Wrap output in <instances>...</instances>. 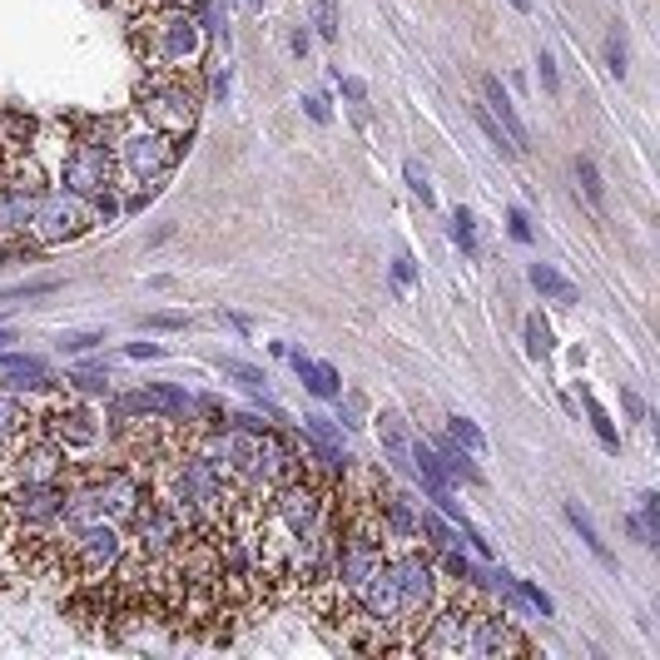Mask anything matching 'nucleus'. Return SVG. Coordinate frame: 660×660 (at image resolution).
Returning a JSON list of instances; mask_svg holds the SVG:
<instances>
[{
  "instance_id": "nucleus-1",
  "label": "nucleus",
  "mask_w": 660,
  "mask_h": 660,
  "mask_svg": "<svg viewBox=\"0 0 660 660\" xmlns=\"http://www.w3.org/2000/svg\"><path fill=\"white\" fill-rule=\"evenodd\" d=\"M134 55L144 70H174L189 75L209 60V35L199 25V10H139L130 25Z\"/></svg>"
},
{
  "instance_id": "nucleus-2",
  "label": "nucleus",
  "mask_w": 660,
  "mask_h": 660,
  "mask_svg": "<svg viewBox=\"0 0 660 660\" xmlns=\"http://www.w3.org/2000/svg\"><path fill=\"white\" fill-rule=\"evenodd\" d=\"M50 184H60L65 194L100 204L105 194L120 189V169H115V125H90L75 134L60 154V164H50Z\"/></svg>"
},
{
  "instance_id": "nucleus-3",
  "label": "nucleus",
  "mask_w": 660,
  "mask_h": 660,
  "mask_svg": "<svg viewBox=\"0 0 660 660\" xmlns=\"http://www.w3.org/2000/svg\"><path fill=\"white\" fill-rule=\"evenodd\" d=\"M134 100H139L134 110H139L144 125H154L159 134H169L174 144L189 149L194 125H199V110H204V90H199L194 80H184V75H174V70H144Z\"/></svg>"
},
{
  "instance_id": "nucleus-4",
  "label": "nucleus",
  "mask_w": 660,
  "mask_h": 660,
  "mask_svg": "<svg viewBox=\"0 0 660 660\" xmlns=\"http://www.w3.org/2000/svg\"><path fill=\"white\" fill-rule=\"evenodd\" d=\"M397 571V641L402 651H412V636L432 621V611L447 601V586H442V571L432 556H422V546H402L393 556Z\"/></svg>"
},
{
  "instance_id": "nucleus-5",
  "label": "nucleus",
  "mask_w": 660,
  "mask_h": 660,
  "mask_svg": "<svg viewBox=\"0 0 660 660\" xmlns=\"http://www.w3.org/2000/svg\"><path fill=\"white\" fill-rule=\"evenodd\" d=\"M184 144H174L169 134H159L144 120H130V125H115V169L125 184H139V189H159V179H169V169L179 164Z\"/></svg>"
},
{
  "instance_id": "nucleus-6",
  "label": "nucleus",
  "mask_w": 660,
  "mask_h": 660,
  "mask_svg": "<svg viewBox=\"0 0 660 660\" xmlns=\"http://www.w3.org/2000/svg\"><path fill=\"white\" fill-rule=\"evenodd\" d=\"M100 219H95V204H85V199H75V194H65L60 184H45L40 189V199H35V214H30V229H25V239L45 254V249H65V244H80L90 229H95Z\"/></svg>"
},
{
  "instance_id": "nucleus-7",
  "label": "nucleus",
  "mask_w": 660,
  "mask_h": 660,
  "mask_svg": "<svg viewBox=\"0 0 660 660\" xmlns=\"http://www.w3.org/2000/svg\"><path fill=\"white\" fill-rule=\"evenodd\" d=\"M130 541L120 522H90L80 531H65V571L80 581V586H95V581H110L115 566L125 561Z\"/></svg>"
},
{
  "instance_id": "nucleus-8",
  "label": "nucleus",
  "mask_w": 660,
  "mask_h": 660,
  "mask_svg": "<svg viewBox=\"0 0 660 660\" xmlns=\"http://www.w3.org/2000/svg\"><path fill=\"white\" fill-rule=\"evenodd\" d=\"M40 432L45 437H55L70 457L75 452H95L105 437H110V427H105V412L90 402V397H65V402H55V407H45L40 412Z\"/></svg>"
},
{
  "instance_id": "nucleus-9",
  "label": "nucleus",
  "mask_w": 660,
  "mask_h": 660,
  "mask_svg": "<svg viewBox=\"0 0 660 660\" xmlns=\"http://www.w3.org/2000/svg\"><path fill=\"white\" fill-rule=\"evenodd\" d=\"M467 656H482V660L531 656V641L517 631V621H507L502 611L477 606V616H472V651H467Z\"/></svg>"
},
{
  "instance_id": "nucleus-10",
  "label": "nucleus",
  "mask_w": 660,
  "mask_h": 660,
  "mask_svg": "<svg viewBox=\"0 0 660 660\" xmlns=\"http://www.w3.org/2000/svg\"><path fill=\"white\" fill-rule=\"evenodd\" d=\"M477 90H482L487 115H492V120L507 130V139L517 144V154H527V149H531V130H527V120L517 115V100L502 90V80H497V75H482V80H477Z\"/></svg>"
},
{
  "instance_id": "nucleus-11",
  "label": "nucleus",
  "mask_w": 660,
  "mask_h": 660,
  "mask_svg": "<svg viewBox=\"0 0 660 660\" xmlns=\"http://www.w3.org/2000/svg\"><path fill=\"white\" fill-rule=\"evenodd\" d=\"M432 442V452H437V462H442V472L452 477V487L462 482V487H487V472L477 467V452H467L457 437H447V432H437V437H427Z\"/></svg>"
},
{
  "instance_id": "nucleus-12",
  "label": "nucleus",
  "mask_w": 660,
  "mask_h": 660,
  "mask_svg": "<svg viewBox=\"0 0 660 660\" xmlns=\"http://www.w3.org/2000/svg\"><path fill=\"white\" fill-rule=\"evenodd\" d=\"M35 432H40V407L30 397L0 388V447H10L20 437H35Z\"/></svg>"
},
{
  "instance_id": "nucleus-13",
  "label": "nucleus",
  "mask_w": 660,
  "mask_h": 660,
  "mask_svg": "<svg viewBox=\"0 0 660 660\" xmlns=\"http://www.w3.org/2000/svg\"><path fill=\"white\" fill-rule=\"evenodd\" d=\"M288 363H293L298 383L318 397V402H333V397H343V373H338L333 363H318V358H308V353H298V348H288Z\"/></svg>"
},
{
  "instance_id": "nucleus-14",
  "label": "nucleus",
  "mask_w": 660,
  "mask_h": 660,
  "mask_svg": "<svg viewBox=\"0 0 660 660\" xmlns=\"http://www.w3.org/2000/svg\"><path fill=\"white\" fill-rule=\"evenodd\" d=\"M378 437H383V452H388V462H393V472H402V477H412V462H407V447H412V437L417 432H407V422H402V412L397 407H383L378 417Z\"/></svg>"
},
{
  "instance_id": "nucleus-15",
  "label": "nucleus",
  "mask_w": 660,
  "mask_h": 660,
  "mask_svg": "<svg viewBox=\"0 0 660 660\" xmlns=\"http://www.w3.org/2000/svg\"><path fill=\"white\" fill-rule=\"evenodd\" d=\"M110 363L105 358H95V363H75V368H65V378H60V388L75 397H90V402H105L110 397Z\"/></svg>"
},
{
  "instance_id": "nucleus-16",
  "label": "nucleus",
  "mask_w": 660,
  "mask_h": 660,
  "mask_svg": "<svg viewBox=\"0 0 660 660\" xmlns=\"http://www.w3.org/2000/svg\"><path fill=\"white\" fill-rule=\"evenodd\" d=\"M561 512H566V522H571V531L586 541V551L606 566V571H616V556H611V546L601 541V531H596V522H591V512L581 507V502H561Z\"/></svg>"
},
{
  "instance_id": "nucleus-17",
  "label": "nucleus",
  "mask_w": 660,
  "mask_h": 660,
  "mask_svg": "<svg viewBox=\"0 0 660 660\" xmlns=\"http://www.w3.org/2000/svg\"><path fill=\"white\" fill-rule=\"evenodd\" d=\"M531 288L541 293V298H551V303H561V308H571V303H581V293H576V283L571 278H561L551 264H531L527 268Z\"/></svg>"
},
{
  "instance_id": "nucleus-18",
  "label": "nucleus",
  "mask_w": 660,
  "mask_h": 660,
  "mask_svg": "<svg viewBox=\"0 0 660 660\" xmlns=\"http://www.w3.org/2000/svg\"><path fill=\"white\" fill-rule=\"evenodd\" d=\"M417 541H427L432 551H447V546H457L462 536H457V527L442 522L437 507H417Z\"/></svg>"
},
{
  "instance_id": "nucleus-19",
  "label": "nucleus",
  "mask_w": 660,
  "mask_h": 660,
  "mask_svg": "<svg viewBox=\"0 0 660 660\" xmlns=\"http://www.w3.org/2000/svg\"><path fill=\"white\" fill-rule=\"evenodd\" d=\"M110 338H105V328H60L55 333V353L60 358H80V353H95V348H105Z\"/></svg>"
},
{
  "instance_id": "nucleus-20",
  "label": "nucleus",
  "mask_w": 660,
  "mask_h": 660,
  "mask_svg": "<svg viewBox=\"0 0 660 660\" xmlns=\"http://www.w3.org/2000/svg\"><path fill=\"white\" fill-rule=\"evenodd\" d=\"M606 70H611L616 80L631 75V40H626V25H621V20L606 30Z\"/></svg>"
},
{
  "instance_id": "nucleus-21",
  "label": "nucleus",
  "mask_w": 660,
  "mask_h": 660,
  "mask_svg": "<svg viewBox=\"0 0 660 660\" xmlns=\"http://www.w3.org/2000/svg\"><path fill=\"white\" fill-rule=\"evenodd\" d=\"M581 407H586V417H591V432L601 437V447L606 452H621V432H616V422H611V412L596 402L591 393H581Z\"/></svg>"
},
{
  "instance_id": "nucleus-22",
  "label": "nucleus",
  "mask_w": 660,
  "mask_h": 660,
  "mask_svg": "<svg viewBox=\"0 0 660 660\" xmlns=\"http://www.w3.org/2000/svg\"><path fill=\"white\" fill-rule=\"evenodd\" d=\"M447 234H452V244L467 254V259H477V219H472V209H452L447 214Z\"/></svg>"
},
{
  "instance_id": "nucleus-23",
  "label": "nucleus",
  "mask_w": 660,
  "mask_h": 660,
  "mask_svg": "<svg viewBox=\"0 0 660 660\" xmlns=\"http://www.w3.org/2000/svg\"><path fill=\"white\" fill-rule=\"evenodd\" d=\"M576 184L591 199V209H606V184H601V169H596L591 154H576Z\"/></svg>"
},
{
  "instance_id": "nucleus-24",
  "label": "nucleus",
  "mask_w": 660,
  "mask_h": 660,
  "mask_svg": "<svg viewBox=\"0 0 660 660\" xmlns=\"http://www.w3.org/2000/svg\"><path fill=\"white\" fill-rule=\"evenodd\" d=\"M313 35H318L323 45H338V35H343L338 0H313Z\"/></svg>"
},
{
  "instance_id": "nucleus-25",
  "label": "nucleus",
  "mask_w": 660,
  "mask_h": 660,
  "mask_svg": "<svg viewBox=\"0 0 660 660\" xmlns=\"http://www.w3.org/2000/svg\"><path fill=\"white\" fill-rule=\"evenodd\" d=\"M472 120H477V130L487 134V144H492V149H497L502 159H522V154H517V144L507 139V130H502V125H497V120L487 115V105H472Z\"/></svg>"
},
{
  "instance_id": "nucleus-26",
  "label": "nucleus",
  "mask_w": 660,
  "mask_h": 660,
  "mask_svg": "<svg viewBox=\"0 0 660 660\" xmlns=\"http://www.w3.org/2000/svg\"><path fill=\"white\" fill-rule=\"evenodd\" d=\"M447 437H457V442H462L467 452H477V457L487 452V437H482V427H477L472 417H462V412H452V417H447Z\"/></svg>"
},
{
  "instance_id": "nucleus-27",
  "label": "nucleus",
  "mask_w": 660,
  "mask_h": 660,
  "mask_svg": "<svg viewBox=\"0 0 660 660\" xmlns=\"http://www.w3.org/2000/svg\"><path fill=\"white\" fill-rule=\"evenodd\" d=\"M60 293V278H25L15 288H0V303H25V298H50Z\"/></svg>"
},
{
  "instance_id": "nucleus-28",
  "label": "nucleus",
  "mask_w": 660,
  "mask_h": 660,
  "mask_svg": "<svg viewBox=\"0 0 660 660\" xmlns=\"http://www.w3.org/2000/svg\"><path fill=\"white\" fill-rule=\"evenodd\" d=\"M219 373L229 378V383H239V388H249V393H259L268 378L264 368H254V363H239V358H219Z\"/></svg>"
},
{
  "instance_id": "nucleus-29",
  "label": "nucleus",
  "mask_w": 660,
  "mask_h": 660,
  "mask_svg": "<svg viewBox=\"0 0 660 660\" xmlns=\"http://www.w3.org/2000/svg\"><path fill=\"white\" fill-rule=\"evenodd\" d=\"M402 179H407V189H412V194L422 199V209H437V189H432V174H427V169H422L417 159H407V164H402Z\"/></svg>"
},
{
  "instance_id": "nucleus-30",
  "label": "nucleus",
  "mask_w": 660,
  "mask_h": 660,
  "mask_svg": "<svg viewBox=\"0 0 660 660\" xmlns=\"http://www.w3.org/2000/svg\"><path fill=\"white\" fill-rule=\"evenodd\" d=\"M512 596H517V601H527L541 621H551V616H556V601H551V596H546L536 581H522V576H517V581H512Z\"/></svg>"
},
{
  "instance_id": "nucleus-31",
  "label": "nucleus",
  "mask_w": 660,
  "mask_h": 660,
  "mask_svg": "<svg viewBox=\"0 0 660 660\" xmlns=\"http://www.w3.org/2000/svg\"><path fill=\"white\" fill-rule=\"evenodd\" d=\"M522 333H527V353L536 358V363H541V358H551V348H556V343H551V328H546V318H541V313H531Z\"/></svg>"
},
{
  "instance_id": "nucleus-32",
  "label": "nucleus",
  "mask_w": 660,
  "mask_h": 660,
  "mask_svg": "<svg viewBox=\"0 0 660 660\" xmlns=\"http://www.w3.org/2000/svg\"><path fill=\"white\" fill-rule=\"evenodd\" d=\"M194 318L189 313H144L139 318V328H149V333H184Z\"/></svg>"
},
{
  "instance_id": "nucleus-33",
  "label": "nucleus",
  "mask_w": 660,
  "mask_h": 660,
  "mask_svg": "<svg viewBox=\"0 0 660 660\" xmlns=\"http://www.w3.org/2000/svg\"><path fill=\"white\" fill-rule=\"evenodd\" d=\"M536 80H541L546 95H561V70H556V55H551V50L536 55Z\"/></svg>"
},
{
  "instance_id": "nucleus-34",
  "label": "nucleus",
  "mask_w": 660,
  "mask_h": 660,
  "mask_svg": "<svg viewBox=\"0 0 660 660\" xmlns=\"http://www.w3.org/2000/svg\"><path fill=\"white\" fill-rule=\"evenodd\" d=\"M621 527H626V536H631V541H636V546H646V551H651V546H656L660 536L651 527H646V522H641V512H626V517H621Z\"/></svg>"
},
{
  "instance_id": "nucleus-35",
  "label": "nucleus",
  "mask_w": 660,
  "mask_h": 660,
  "mask_svg": "<svg viewBox=\"0 0 660 660\" xmlns=\"http://www.w3.org/2000/svg\"><path fill=\"white\" fill-rule=\"evenodd\" d=\"M303 115L313 125H333V100L328 95H303Z\"/></svg>"
},
{
  "instance_id": "nucleus-36",
  "label": "nucleus",
  "mask_w": 660,
  "mask_h": 660,
  "mask_svg": "<svg viewBox=\"0 0 660 660\" xmlns=\"http://www.w3.org/2000/svg\"><path fill=\"white\" fill-rule=\"evenodd\" d=\"M412 278H417V259H412L407 249H397V254H393V283L407 293V288H412Z\"/></svg>"
},
{
  "instance_id": "nucleus-37",
  "label": "nucleus",
  "mask_w": 660,
  "mask_h": 660,
  "mask_svg": "<svg viewBox=\"0 0 660 660\" xmlns=\"http://www.w3.org/2000/svg\"><path fill=\"white\" fill-rule=\"evenodd\" d=\"M333 85L343 90V100H348V105H368V85H363L358 75H338Z\"/></svg>"
},
{
  "instance_id": "nucleus-38",
  "label": "nucleus",
  "mask_w": 660,
  "mask_h": 660,
  "mask_svg": "<svg viewBox=\"0 0 660 660\" xmlns=\"http://www.w3.org/2000/svg\"><path fill=\"white\" fill-rule=\"evenodd\" d=\"M507 229H512V239H517V244H531V214H527V209H517V204H512V209H507Z\"/></svg>"
},
{
  "instance_id": "nucleus-39",
  "label": "nucleus",
  "mask_w": 660,
  "mask_h": 660,
  "mask_svg": "<svg viewBox=\"0 0 660 660\" xmlns=\"http://www.w3.org/2000/svg\"><path fill=\"white\" fill-rule=\"evenodd\" d=\"M641 522L660 536V492H641Z\"/></svg>"
},
{
  "instance_id": "nucleus-40",
  "label": "nucleus",
  "mask_w": 660,
  "mask_h": 660,
  "mask_svg": "<svg viewBox=\"0 0 660 660\" xmlns=\"http://www.w3.org/2000/svg\"><path fill=\"white\" fill-rule=\"evenodd\" d=\"M288 50H293L298 60H308V50H313V30H308V25H293V35H288Z\"/></svg>"
},
{
  "instance_id": "nucleus-41",
  "label": "nucleus",
  "mask_w": 660,
  "mask_h": 660,
  "mask_svg": "<svg viewBox=\"0 0 660 660\" xmlns=\"http://www.w3.org/2000/svg\"><path fill=\"white\" fill-rule=\"evenodd\" d=\"M134 5H139V10H179V5H184V10H199V5H209V0H134Z\"/></svg>"
},
{
  "instance_id": "nucleus-42",
  "label": "nucleus",
  "mask_w": 660,
  "mask_h": 660,
  "mask_svg": "<svg viewBox=\"0 0 660 660\" xmlns=\"http://www.w3.org/2000/svg\"><path fill=\"white\" fill-rule=\"evenodd\" d=\"M125 358H134V363H154V358H164V348H159V343H130Z\"/></svg>"
},
{
  "instance_id": "nucleus-43",
  "label": "nucleus",
  "mask_w": 660,
  "mask_h": 660,
  "mask_svg": "<svg viewBox=\"0 0 660 660\" xmlns=\"http://www.w3.org/2000/svg\"><path fill=\"white\" fill-rule=\"evenodd\" d=\"M214 318H219V323H229V328H239V333H254V318H249V313H234V308H219Z\"/></svg>"
},
{
  "instance_id": "nucleus-44",
  "label": "nucleus",
  "mask_w": 660,
  "mask_h": 660,
  "mask_svg": "<svg viewBox=\"0 0 660 660\" xmlns=\"http://www.w3.org/2000/svg\"><path fill=\"white\" fill-rule=\"evenodd\" d=\"M621 407H626V412H631V417H636V422H646V402H641V397L631 393V388H626V393H621Z\"/></svg>"
},
{
  "instance_id": "nucleus-45",
  "label": "nucleus",
  "mask_w": 660,
  "mask_h": 660,
  "mask_svg": "<svg viewBox=\"0 0 660 660\" xmlns=\"http://www.w3.org/2000/svg\"><path fill=\"white\" fill-rule=\"evenodd\" d=\"M10 343H20V333H15V328H5V323H0V353H5V348H10Z\"/></svg>"
},
{
  "instance_id": "nucleus-46",
  "label": "nucleus",
  "mask_w": 660,
  "mask_h": 660,
  "mask_svg": "<svg viewBox=\"0 0 660 660\" xmlns=\"http://www.w3.org/2000/svg\"><path fill=\"white\" fill-rule=\"evenodd\" d=\"M507 5H512L517 15H531V0H507Z\"/></svg>"
},
{
  "instance_id": "nucleus-47",
  "label": "nucleus",
  "mask_w": 660,
  "mask_h": 660,
  "mask_svg": "<svg viewBox=\"0 0 660 660\" xmlns=\"http://www.w3.org/2000/svg\"><path fill=\"white\" fill-rule=\"evenodd\" d=\"M10 264V249H5V244H0V268Z\"/></svg>"
},
{
  "instance_id": "nucleus-48",
  "label": "nucleus",
  "mask_w": 660,
  "mask_h": 660,
  "mask_svg": "<svg viewBox=\"0 0 660 660\" xmlns=\"http://www.w3.org/2000/svg\"><path fill=\"white\" fill-rule=\"evenodd\" d=\"M0 323H5V313H0Z\"/></svg>"
}]
</instances>
